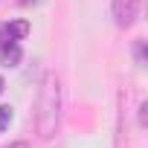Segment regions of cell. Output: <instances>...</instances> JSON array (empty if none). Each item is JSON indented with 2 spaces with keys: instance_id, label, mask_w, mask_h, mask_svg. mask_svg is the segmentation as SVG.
I'll return each mask as SVG.
<instances>
[{
  "instance_id": "cell-5",
  "label": "cell",
  "mask_w": 148,
  "mask_h": 148,
  "mask_svg": "<svg viewBox=\"0 0 148 148\" xmlns=\"http://www.w3.org/2000/svg\"><path fill=\"white\" fill-rule=\"evenodd\" d=\"M12 122V108L9 105H0V131H6Z\"/></svg>"
},
{
  "instance_id": "cell-7",
  "label": "cell",
  "mask_w": 148,
  "mask_h": 148,
  "mask_svg": "<svg viewBox=\"0 0 148 148\" xmlns=\"http://www.w3.org/2000/svg\"><path fill=\"white\" fill-rule=\"evenodd\" d=\"M145 110H148V105L142 102V105H139V125H142V128L148 125V119H145Z\"/></svg>"
},
{
  "instance_id": "cell-3",
  "label": "cell",
  "mask_w": 148,
  "mask_h": 148,
  "mask_svg": "<svg viewBox=\"0 0 148 148\" xmlns=\"http://www.w3.org/2000/svg\"><path fill=\"white\" fill-rule=\"evenodd\" d=\"M29 35V23L26 21H12V23H0V49L9 47V44H18Z\"/></svg>"
},
{
  "instance_id": "cell-9",
  "label": "cell",
  "mask_w": 148,
  "mask_h": 148,
  "mask_svg": "<svg viewBox=\"0 0 148 148\" xmlns=\"http://www.w3.org/2000/svg\"><path fill=\"white\" fill-rule=\"evenodd\" d=\"M0 93H3V79H0Z\"/></svg>"
},
{
  "instance_id": "cell-2",
  "label": "cell",
  "mask_w": 148,
  "mask_h": 148,
  "mask_svg": "<svg viewBox=\"0 0 148 148\" xmlns=\"http://www.w3.org/2000/svg\"><path fill=\"white\" fill-rule=\"evenodd\" d=\"M110 12H113L116 26L128 29L139 15V0H110Z\"/></svg>"
},
{
  "instance_id": "cell-4",
  "label": "cell",
  "mask_w": 148,
  "mask_h": 148,
  "mask_svg": "<svg viewBox=\"0 0 148 148\" xmlns=\"http://www.w3.org/2000/svg\"><path fill=\"white\" fill-rule=\"evenodd\" d=\"M0 58H3V67H18V61H21V47H18V44L3 47V49H0Z\"/></svg>"
},
{
  "instance_id": "cell-6",
  "label": "cell",
  "mask_w": 148,
  "mask_h": 148,
  "mask_svg": "<svg viewBox=\"0 0 148 148\" xmlns=\"http://www.w3.org/2000/svg\"><path fill=\"white\" fill-rule=\"evenodd\" d=\"M136 64H145V44L136 41Z\"/></svg>"
},
{
  "instance_id": "cell-1",
  "label": "cell",
  "mask_w": 148,
  "mask_h": 148,
  "mask_svg": "<svg viewBox=\"0 0 148 148\" xmlns=\"http://www.w3.org/2000/svg\"><path fill=\"white\" fill-rule=\"evenodd\" d=\"M58 119H61V82L55 73H47L38 96V134L49 139L58 128Z\"/></svg>"
},
{
  "instance_id": "cell-8",
  "label": "cell",
  "mask_w": 148,
  "mask_h": 148,
  "mask_svg": "<svg viewBox=\"0 0 148 148\" xmlns=\"http://www.w3.org/2000/svg\"><path fill=\"white\" fill-rule=\"evenodd\" d=\"M9 148H29V142H23V139H18V142H12Z\"/></svg>"
}]
</instances>
